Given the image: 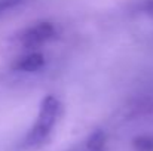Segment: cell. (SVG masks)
<instances>
[{
    "instance_id": "obj_4",
    "label": "cell",
    "mask_w": 153,
    "mask_h": 151,
    "mask_svg": "<svg viewBox=\"0 0 153 151\" xmlns=\"http://www.w3.org/2000/svg\"><path fill=\"white\" fill-rule=\"evenodd\" d=\"M89 151H102V144L100 138H94L91 145H89Z\"/></svg>"
},
{
    "instance_id": "obj_2",
    "label": "cell",
    "mask_w": 153,
    "mask_h": 151,
    "mask_svg": "<svg viewBox=\"0 0 153 151\" xmlns=\"http://www.w3.org/2000/svg\"><path fill=\"white\" fill-rule=\"evenodd\" d=\"M51 33H52V30L48 25H37V27H34V28L30 30V34L25 39H27V42L30 45H33V43H39V42L46 40L51 36Z\"/></svg>"
},
{
    "instance_id": "obj_3",
    "label": "cell",
    "mask_w": 153,
    "mask_h": 151,
    "mask_svg": "<svg viewBox=\"0 0 153 151\" xmlns=\"http://www.w3.org/2000/svg\"><path fill=\"white\" fill-rule=\"evenodd\" d=\"M16 3H18V0H0V15H3L10 7H13Z\"/></svg>"
},
{
    "instance_id": "obj_1",
    "label": "cell",
    "mask_w": 153,
    "mask_h": 151,
    "mask_svg": "<svg viewBox=\"0 0 153 151\" xmlns=\"http://www.w3.org/2000/svg\"><path fill=\"white\" fill-rule=\"evenodd\" d=\"M58 113H59V104L55 98L49 96L42 102L37 120L25 138V147L34 148V147L42 145L48 139V136L51 135L52 129L56 123Z\"/></svg>"
}]
</instances>
